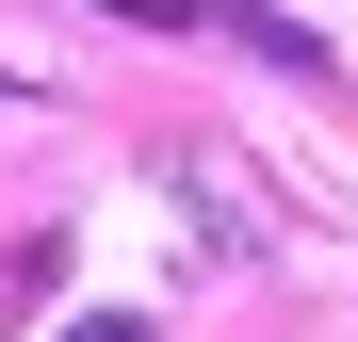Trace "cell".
Listing matches in <instances>:
<instances>
[{"mask_svg": "<svg viewBox=\"0 0 358 342\" xmlns=\"http://www.w3.org/2000/svg\"><path fill=\"white\" fill-rule=\"evenodd\" d=\"M49 342H163L147 310H82V326H49Z\"/></svg>", "mask_w": 358, "mask_h": 342, "instance_id": "1", "label": "cell"}]
</instances>
